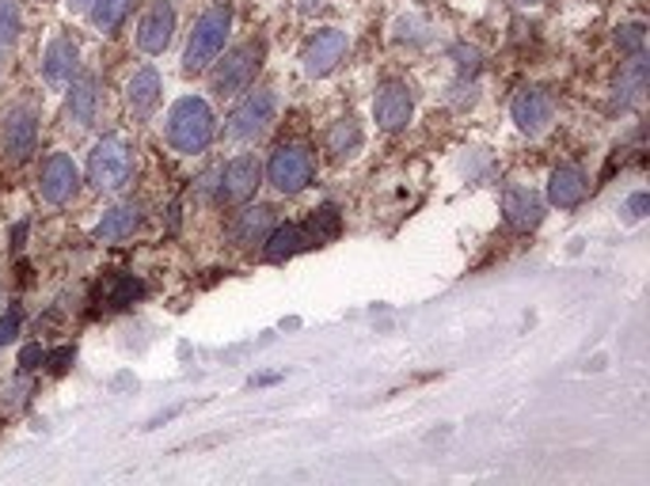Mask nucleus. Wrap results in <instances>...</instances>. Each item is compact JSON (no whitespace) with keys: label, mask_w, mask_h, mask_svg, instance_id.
<instances>
[{"label":"nucleus","mask_w":650,"mask_h":486,"mask_svg":"<svg viewBox=\"0 0 650 486\" xmlns=\"http://www.w3.org/2000/svg\"><path fill=\"white\" fill-rule=\"evenodd\" d=\"M411 115H415V95H411V87H407L404 81H384L381 87H376L373 118H376V126H381L384 133L407 130Z\"/></svg>","instance_id":"f8f14e48"},{"label":"nucleus","mask_w":650,"mask_h":486,"mask_svg":"<svg viewBox=\"0 0 650 486\" xmlns=\"http://www.w3.org/2000/svg\"><path fill=\"white\" fill-rule=\"evenodd\" d=\"M80 190V167L69 153H50L38 171V194L50 205H69Z\"/></svg>","instance_id":"9d476101"},{"label":"nucleus","mask_w":650,"mask_h":486,"mask_svg":"<svg viewBox=\"0 0 650 486\" xmlns=\"http://www.w3.org/2000/svg\"><path fill=\"white\" fill-rule=\"evenodd\" d=\"M263 175H267V182L278 194L293 198L316 179V156H312V149L301 145V141H286V145H278L275 153H270Z\"/></svg>","instance_id":"39448f33"},{"label":"nucleus","mask_w":650,"mask_h":486,"mask_svg":"<svg viewBox=\"0 0 650 486\" xmlns=\"http://www.w3.org/2000/svg\"><path fill=\"white\" fill-rule=\"evenodd\" d=\"M521 8H529V4H544V0H518Z\"/></svg>","instance_id":"4c0bfd02"},{"label":"nucleus","mask_w":650,"mask_h":486,"mask_svg":"<svg viewBox=\"0 0 650 486\" xmlns=\"http://www.w3.org/2000/svg\"><path fill=\"white\" fill-rule=\"evenodd\" d=\"M46 361H50L54 377H61V372L69 369V361H72V346H61V349H54V354H46Z\"/></svg>","instance_id":"c9c22d12"},{"label":"nucleus","mask_w":650,"mask_h":486,"mask_svg":"<svg viewBox=\"0 0 650 486\" xmlns=\"http://www.w3.org/2000/svg\"><path fill=\"white\" fill-rule=\"evenodd\" d=\"M172 38H175L172 0H149L138 20V50L149 54V58H160V54L172 46Z\"/></svg>","instance_id":"9b49d317"},{"label":"nucleus","mask_w":650,"mask_h":486,"mask_svg":"<svg viewBox=\"0 0 650 486\" xmlns=\"http://www.w3.org/2000/svg\"><path fill=\"white\" fill-rule=\"evenodd\" d=\"M510 115L525 138H544L556 122V99L544 87H521L510 103Z\"/></svg>","instance_id":"1a4fd4ad"},{"label":"nucleus","mask_w":650,"mask_h":486,"mask_svg":"<svg viewBox=\"0 0 650 486\" xmlns=\"http://www.w3.org/2000/svg\"><path fill=\"white\" fill-rule=\"evenodd\" d=\"M134 171H138V149L123 133H107L88 153V182L100 194H118L123 187H130Z\"/></svg>","instance_id":"f03ea898"},{"label":"nucleus","mask_w":650,"mask_h":486,"mask_svg":"<svg viewBox=\"0 0 650 486\" xmlns=\"http://www.w3.org/2000/svg\"><path fill=\"white\" fill-rule=\"evenodd\" d=\"M130 15V0H92L88 4V20L100 35H115Z\"/></svg>","instance_id":"393cba45"},{"label":"nucleus","mask_w":650,"mask_h":486,"mask_svg":"<svg viewBox=\"0 0 650 486\" xmlns=\"http://www.w3.org/2000/svg\"><path fill=\"white\" fill-rule=\"evenodd\" d=\"M23 31V15L15 0H0V46H12Z\"/></svg>","instance_id":"bb28decb"},{"label":"nucleus","mask_w":650,"mask_h":486,"mask_svg":"<svg viewBox=\"0 0 650 486\" xmlns=\"http://www.w3.org/2000/svg\"><path fill=\"white\" fill-rule=\"evenodd\" d=\"M453 61H456V73L468 76V81H476L479 66H484V54H479L476 46H456V50H453Z\"/></svg>","instance_id":"c756f323"},{"label":"nucleus","mask_w":650,"mask_h":486,"mask_svg":"<svg viewBox=\"0 0 650 486\" xmlns=\"http://www.w3.org/2000/svg\"><path fill=\"white\" fill-rule=\"evenodd\" d=\"M20 323H23V312L20 308H4V316H0V346H8V342L20 334Z\"/></svg>","instance_id":"473e14b6"},{"label":"nucleus","mask_w":650,"mask_h":486,"mask_svg":"<svg viewBox=\"0 0 650 486\" xmlns=\"http://www.w3.org/2000/svg\"><path fill=\"white\" fill-rule=\"evenodd\" d=\"M69 4V12H88V4H92V0H66Z\"/></svg>","instance_id":"e433bc0d"},{"label":"nucleus","mask_w":650,"mask_h":486,"mask_svg":"<svg viewBox=\"0 0 650 486\" xmlns=\"http://www.w3.org/2000/svg\"><path fill=\"white\" fill-rule=\"evenodd\" d=\"M138 297H141V282H134V277H123V282L115 285V293H111V305L123 308V305H134Z\"/></svg>","instance_id":"7c9ffc66"},{"label":"nucleus","mask_w":650,"mask_h":486,"mask_svg":"<svg viewBox=\"0 0 650 486\" xmlns=\"http://www.w3.org/2000/svg\"><path fill=\"white\" fill-rule=\"evenodd\" d=\"M263 58H267V50H263V43H255V38L224 50V58L213 61L210 92L217 99H236V95H244L247 87L255 84V76L263 73Z\"/></svg>","instance_id":"20e7f679"},{"label":"nucleus","mask_w":650,"mask_h":486,"mask_svg":"<svg viewBox=\"0 0 650 486\" xmlns=\"http://www.w3.org/2000/svg\"><path fill=\"white\" fill-rule=\"evenodd\" d=\"M263 187V164L255 153H240L221 167V182H217V205H244Z\"/></svg>","instance_id":"6e6552de"},{"label":"nucleus","mask_w":650,"mask_h":486,"mask_svg":"<svg viewBox=\"0 0 650 486\" xmlns=\"http://www.w3.org/2000/svg\"><path fill=\"white\" fill-rule=\"evenodd\" d=\"M43 365H46L43 342H27V346L20 349V369H23V372H35V369H43Z\"/></svg>","instance_id":"2f4dec72"},{"label":"nucleus","mask_w":650,"mask_h":486,"mask_svg":"<svg viewBox=\"0 0 650 486\" xmlns=\"http://www.w3.org/2000/svg\"><path fill=\"white\" fill-rule=\"evenodd\" d=\"M160 92H164L160 73L152 66H141L138 73L126 81V107H130L138 118H149L152 110H156V103H160Z\"/></svg>","instance_id":"6ab92c4d"},{"label":"nucleus","mask_w":650,"mask_h":486,"mask_svg":"<svg viewBox=\"0 0 650 486\" xmlns=\"http://www.w3.org/2000/svg\"><path fill=\"white\" fill-rule=\"evenodd\" d=\"M95 110H100V81H95V73H77L66 95V118L80 130H88L95 122Z\"/></svg>","instance_id":"a211bd4d"},{"label":"nucleus","mask_w":650,"mask_h":486,"mask_svg":"<svg viewBox=\"0 0 650 486\" xmlns=\"http://www.w3.org/2000/svg\"><path fill=\"white\" fill-rule=\"evenodd\" d=\"M647 92V54H631V61L620 69V81H616V103L631 107L639 103Z\"/></svg>","instance_id":"5701e85b"},{"label":"nucleus","mask_w":650,"mask_h":486,"mask_svg":"<svg viewBox=\"0 0 650 486\" xmlns=\"http://www.w3.org/2000/svg\"><path fill=\"white\" fill-rule=\"evenodd\" d=\"M275 210L270 205H240V213H232V225H229V240L240 251H252V247H263V240L270 236L275 228Z\"/></svg>","instance_id":"4468645a"},{"label":"nucleus","mask_w":650,"mask_h":486,"mask_svg":"<svg viewBox=\"0 0 650 486\" xmlns=\"http://www.w3.org/2000/svg\"><path fill=\"white\" fill-rule=\"evenodd\" d=\"M38 149V115L31 107H12L4 115V156L12 164H27Z\"/></svg>","instance_id":"ddd939ff"},{"label":"nucleus","mask_w":650,"mask_h":486,"mask_svg":"<svg viewBox=\"0 0 650 486\" xmlns=\"http://www.w3.org/2000/svg\"><path fill=\"white\" fill-rule=\"evenodd\" d=\"M396 38L399 43H411V46H427L433 38V27H430V20H422V15H404V20H396Z\"/></svg>","instance_id":"a878e982"},{"label":"nucleus","mask_w":650,"mask_h":486,"mask_svg":"<svg viewBox=\"0 0 650 486\" xmlns=\"http://www.w3.org/2000/svg\"><path fill=\"white\" fill-rule=\"evenodd\" d=\"M27 395H31V384L23 377H15V380H8V384H0V411L4 414H15L23 403H27Z\"/></svg>","instance_id":"c85d7f7f"},{"label":"nucleus","mask_w":650,"mask_h":486,"mask_svg":"<svg viewBox=\"0 0 650 486\" xmlns=\"http://www.w3.org/2000/svg\"><path fill=\"white\" fill-rule=\"evenodd\" d=\"M229 31H232V8H229V0H217V4H210L202 15H198L195 27H190L187 50H183V73L187 76L206 73V69L224 54Z\"/></svg>","instance_id":"7ed1b4c3"},{"label":"nucleus","mask_w":650,"mask_h":486,"mask_svg":"<svg viewBox=\"0 0 650 486\" xmlns=\"http://www.w3.org/2000/svg\"><path fill=\"white\" fill-rule=\"evenodd\" d=\"M585 194H590V179H585L582 167L564 164L548 175V202L556 210H574V205L585 202Z\"/></svg>","instance_id":"f3484780"},{"label":"nucleus","mask_w":650,"mask_h":486,"mask_svg":"<svg viewBox=\"0 0 650 486\" xmlns=\"http://www.w3.org/2000/svg\"><path fill=\"white\" fill-rule=\"evenodd\" d=\"M647 46V27L643 23H624V27H616V50L620 54H643Z\"/></svg>","instance_id":"cd10ccee"},{"label":"nucleus","mask_w":650,"mask_h":486,"mask_svg":"<svg viewBox=\"0 0 650 486\" xmlns=\"http://www.w3.org/2000/svg\"><path fill=\"white\" fill-rule=\"evenodd\" d=\"M138 228H141V210H138V205H115V210L103 213V221L95 225L92 236L100 244H123V240H130Z\"/></svg>","instance_id":"aec40b11"},{"label":"nucleus","mask_w":650,"mask_h":486,"mask_svg":"<svg viewBox=\"0 0 650 486\" xmlns=\"http://www.w3.org/2000/svg\"><path fill=\"white\" fill-rule=\"evenodd\" d=\"M304 247H309V236H304L301 225H275L267 240H263V259L267 262H289L293 254H301Z\"/></svg>","instance_id":"412c9836"},{"label":"nucleus","mask_w":650,"mask_h":486,"mask_svg":"<svg viewBox=\"0 0 650 486\" xmlns=\"http://www.w3.org/2000/svg\"><path fill=\"white\" fill-rule=\"evenodd\" d=\"M217 182H221V167H210L206 175H198V182H195V194L198 198H217Z\"/></svg>","instance_id":"f704fd0d"},{"label":"nucleus","mask_w":650,"mask_h":486,"mask_svg":"<svg viewBox=\"0 0 650 486\" xmlns=\"http://www.w3.org/2000/svg\"><path fill=\"white\" fill-rule=\"evenodd\" d=\"M164 138L179 156H202L217 138V118H213L210 103L198 99V95L175 99L172 110H167Z\"/></svg>","instance_id":"f257e3e1"},{"label":"nucleus","mask_w":650,"mask_h":486,"mask_svg":"<svg viewBox=\"0 0 650 486\" xmlns=\"http://www.w3.org/2000/svg\"><path fill=\"white\" fill-rule=\"evenodd\" d=\"M647 205H650V198L647 194H631L628 202H624V221H628V225H636V221H643L647 217Z\"/></svg>","instance_id":"72a5a7b5"},{"label":"nucleus","mask_w":650,"mask_h":486,"mask_svg":"<svg viewBox=\"0 0 650 486\" xmlns=\"http://www.w3.org/2000/svg\"><path fill=\"white\" fill-rule=\"evenodd\" d=\"M361 126H358V118H339V122L327 130V153H332V161L335 164H343V161H350V156H358L361 153Z\"/></svg>","instance_id":"4be33fe9"},{"label":"nucleus","mask_w":650,"mask_h":486,"mask_svg":"<svg viewBox=\"0 0 650 486\" xmlns=\"http://www.w3.org/2000/svg\"><path fill=\"white\" fill-rule=\"evenodd\" d=\"M502 217H506V225L518 228V233H533V228H541V221H544L541 194L529 187H510L502 194Z\"/></svg>","instance_id":"dca6fc26"},{"label":"nucleus","mask_w":650,"mask_h":486,"mask_svg":"<svg viewBox=\"0 0 650 486\" xmlns=\"http://www.w3.org/2000/svg\"><path fill=\"white\" fill-rule=\"evenodd\" d=\"M301 228H304V236H309V247H320V244L335 240V236L343 233V213H339V205L324 202L320 210H312L309 225H301Z\"/></svg>","instance_id":"b1692460"},{"label":"nucleus","mask_w":650,"mask_h":486,"mask_svg":"<svg viewBox=\"0 0 650 486\" xmlns=\"http://www.w3.org/2000/svg\"><path fill=\"white\" fill-rule=\"evenodd\" d=\"M275 115H278L275 87H255V92H247L244 99L236 103V110L229 115L224 133H229L232 141H259L263 133L275 126Z\"/></svg>","instance_id":"423d86ee"},{"label":"nucleus","mask_w":650,"mask_h":486,"mask_svg":"<svg viewBox=\"0 0 650 486\" xmlns=\"http://www.w3.org/2000/svg\"><path fill=\"white\" fill-rule=\"evenodd\" d=\"M347 50H350V38H347V31H343V27H324V31H316V35H309V43L301 46L304 76H312V81H324V76H332L335 69L343 66Z\"/></svg>","instance_id":"0eeeda50"},{"label":"nucleus","mask_w":650,"mask_h":486,"mask_svg":"<svg viewBox=\"0 0 650 486\" xmlns=\"http://www.w3.org/2000/svg\"><path fill=\"white\" fill-rule=\"evenodd\" d=\"M77 73H80L77 38H69V35L50 38V46L43 50V81L61 92V87H69L72 81H77Z\"/></svg>","instance_id":"2eb2a0df"}]
</instances>
